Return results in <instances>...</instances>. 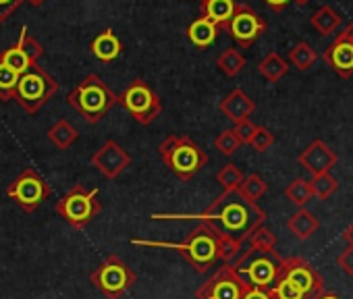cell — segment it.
Listing matches in <instances>:
<instances>
[{"label": "cell", "mask_w": 353, "mask_h": 299, "mask_svg": "<svg viewBox=\"0 0 353 299\" xmlns=\"http://www.w3.org/2000/svg\"><path fill=\"white\" fill-rule=\"evenodd\" d=\"M152 220H198L243 243L256 227L264 225L266 212L237 192H223L200 214H152Z\"/></svg>", "instance_id": "6da1fadb"}, {"label": "cell", "mask_w": 353, "mask_h": 299, "mask_svg": "<svg viewBox=\"0 0 353 299\" xmlns=\"http://www.w3.org/2000/svg\"><path fill=\"white\" fill-rule=\"evenodd\" d=\"M133 245L141 247H166L174 249L179 256L185 258V262L196 272H208L216 262L229 264L241 249L243 243L235 241L233 237L212 229L206 223H200L183 241L166 243V241H143V239H131Z\"/></svg>", "instance_id": "7a4b0ae2"}, {"label": "cell", "mask_w": 353, "mask_h": 299, "mask_svg": "<svg viewBox=\"0 0 353 299\" xmlns=\"http://www.w3.org/2000/svg\"><path fill=\"white\" fill-rule=\"evenodd\" d=\"M162 163L181 181H192L206 165L208 154L188 135H168L158 145Z\"/></svg>", "instance_id": "3957f363"}, {"label": "cell", "mask_w": 353, "mask_h": 299, "mask_svg": "<svg viewBox=\"0 0 353 299\" xmlns=\"http://www.w3.org/2000/svg\"><path fill=\"white\" fill-rule=\"evenodd\" d=\"M117 102L119 96L96 73H90L85 79H81L77 87L67 96V104L75 108L79 116L90 125L100 123Z\"/></svg>", "instance_id": "277c9868"}, {"label": "cell", "mask_w": 353, "mask_h": 299, "mask_svg": "<svg viewBox=\"0 0 353 299\" xmlns=\"http://www.w3.org/2000/svg\"><path fill=\"white\" fill-rule=\"evenodd\" d=\"M59 81L38 63H34L23 75H19L15 102L30 114H36L46 102H50L59 94Z\"/></svg>", "instance_id": "5b68a950"}, {"label": "cell", "mask_w": 353, "mask_h": 299, "mask_svg": "<svg viewBox=\"0 0 353 299\" xmlns=\"http://www.w3.org/2000/svg\"><path fill=\"white\" fill-rule=\"evenodd\" d=\"M285 266V258L276 254V249H254L250 247L243 256L237 258L233 268L252 285L270 289L281 276Z\"/></svg>", "instance_id": "8992f818"}, {"label": "cell", "mask_w": 353, "mask_h": 299, "mask_svg": "<svg viewBox=\"0 0 353 299\" xmlns=\"http://www.w3.org/2000/svg\"><path fill=\"white\" fill-rule=\"evenodd\" d=\"M54 210L65 223L81 231L102 212V202L98 198V189H85L83 185H73L57 202Z\"/></svg>", "instance_id": "52a82bcc"}, {"label": "cell", "mask_w": 353, "mask_h": 299, "mask_svg": "<svg viewBox=\"0 0 353 299\" xmlns=\"http://www.w3.org/2000/svg\"><path fill=\"white\" fill-rule=\"evenodd\" d=\"M137 280V274L114 254H110L92 274L90 282L106 297V299H121Z\"/></svg>", "instance_id": "ba28073f"}, {"label": "cell", "mask_w": 353, "mask_h": 299, "mask_svg": "<svg viewBox=\"0 0 353 299\" xmlns=\"http://www.w3.org/2000/svg\"><path fill=\"white\" fill-rule=\"evenodd\" d=\"M117 104H121L139 125L154 123L162 112V102L158 94L143 79H133L127 85V90L119 96Z\"/></svg>", "instance_id": "9c48e42d"}, {"label": "cell", "mask_w": 353, "mask_h": 299, "mask_svg": "<svg viewBox=\"0 0 353 299\" xmlns=\"http://www.w3.org/2000/svg\"><path fill=\"white\" fill-rule=\"evenodd\" d=\"M7 196L28 214L36 212L50 196H52V187L46 183V179L34 171V169H26L19 173V177L9 185Z\"/></svg>", "instance_id": "30bf717a"}, {"label": "cell", "mask_w": 353, "mask_h": 299, "mask_svg": "<svg viewBox=\"0 0 353 299\" xmlns=\"http://www.w3.org/2000/svg\"><path fill=\"white\" fill-rule=\"evenodd\" d=\"M250 287L252 285L229 262L196 289V299H243Z\"/></svg>", "instance_id": "8fae6325"}, {"label": "cell", "mask_w": 353, "mask_h": 299, "mask_svg": "<svg viewBox=\"0 0 353 299\" xmlns=\"http://www.w3.org/2000/svg\"><path fill=\"white\" fill-rule=\"evenodd\" d=\"M279 278H283L301 299H314L318 293L324 291L322 276L316 272V268L297 256L285 260V266Z\"/></svg>", "instance_id": "7c38bea8"}, {"label": "cell", "mask_w": 353, "mask_h": 299, "mask_svg": "<svg viewBox=\"0 0 353 299\" xmlns=\"http://www.w3.org/2000/svg\"><path fill=\"white\" fill-rule=\"evenodd\" d=\"M223 30H227V34L237 42V46L250 48L266 32V21L252 7L237 5L235 15Z\"/></svg>", "instance_id": "4fadbf2b"}, {"label": "cell", "mask_w": 353, "mask_h": 299, "mask_svg": "<svg viewBox=\"0 0 353 299\" xmlns=\"http://www.w3.org/2000/svg\"><path fill=\"white\" fill-rule=\"evenodd\" d=\"M129 165H131L129 152L114 139H108L106 143H102L92 156V167L110 181L119 179V175H123Z\"/></svg>", "instance_id": "5bb4252c"}, {"label": "cell", "mask_w": 353, "mask_h": 299, "mask_svg": "<svg viewBox=\"0 0 353 299\" xmlns=\"http://www.w3.org/2000/svg\"><path fill=\"white\" fill-rule=\"evenodd\" d=\"M299 165L314 177L322 173H330V169L336 165V154L322 141L314 139L303 152L299 154Z\"/></svg>", "instance_id": "9a60e30c"}, {"label": "cell", "mask_w": 353, "mask_h": 299, "mask_svg": "<svg viewBox=\"0 0 353 299\" xmlns=\"http://www.w3.org/2000/svg\"><path fill=\"white\" fill-rule=\"evenodd\" d=\"M324 63H328L341 77L353 75V42L345 36H339L322 54Z\"/></svg>", "instance_id": "2e32d148"}, {"label": "cell", "mask_w": 353, "mask_h": 299, "mask_svg": "<svg viewBox=\"0 0 353 299\" xmlns=\"http://www.w3.org/2000/svg\"><path fill=\"white\" fill-rule=\"evenodd\" d=\"M256 110V102L243 92V90H233L227 94L221 102V112L231 121V123H241L248 121Z\"/></svg>", "instance_id": "e0dca14e"}, {"label": "cell", "mask_w": 353, "mask_h": 299, "mask_svg": "<svg viewBox=\"0 0 353 299\" xmlns=\"http://www.w3.org/2000/svg\"><path fill=\"white\" fill-rule=\"evenodd\" d=\"M90 50L92 54L100 61V63H112L121 56L123 52V42L117 38V34L112 30H104L100 32L92 44H90Z\"/></svg>", "instance_id": "ac0fdd59"}, {"label": "cell", "mask_w": 353, "mask_h": 299, "mask_svg": "<svg viewBox=\"0 0 353 299\" xmlns=\"http://www.w3.org/2000/svg\"><path fill=\"white\" fill-rule=\"evenodd\" d=\"M200 9H202V17H206L219 30H223L235 15L237 3L235 0H202Z\"/></svg>", "instance_id": "d6986e66"}, {"label": "cell", "mask_w": 353, "mask_h": 299, "mask_svg": "<svg viewBox=\"0 0 353 299\" xmlns=\"http://www.w3.org/2000/svg\"><path fill=\"white\" fill-rule=\"evenodd\" d=\"M287 229L293 233V237H297L299 241H305V239H310V237L320 229V223H318V218H316L310 210L299 208V210L287 220Z\"/></svg>", "instance_id": "ffe728a7"}, {"label": "cell", "mask_w": 353, "mask_h": 299, "mask_svg": "<svg viewBox=\"0 0 353 299\" xmlns=\"http://www.w3.org/2000/svg\"><path fill=\"white\" fill-rule=\"evenodd\" d=\"M219 36V28L208 21L206 17H198L190 28H188V38L194 46L198 48H208L216 42Z\"/></svg>", "instance_id": "44dd1931"}, {"label": "cell", "mask_w": 353, "mask_h": 299, "mask_svg": "<svg viewBox=\"0 0 353 299\" xmlns=\"http://www.w3.org/2000/svg\"><path fill=\"white\" fill-rule=\"evenodd\" d=\"M79 139V131L73 123H69L67 118L57 121L50 131H48V141L57 147V150H67L71 147L75 141Z\"/></svg>", "instance_id": "7402d4cb"}, {"label": "cell", "mask_w": 353, "mask_h": 299, "mask_svg": "<svg viewBox=\"0 0 353 299\" xmlns=\"http://www.w3.org/2000/svg\"><path fill=\"white\" fill-rule=\"evenodd\" d=\"M287 71H289V63H287L279 52L266 54V56L260 61V65H258V73H260L266 81H270V83L281 81V79L287 75Z\"/></svg>", "instance_id": "603a6c76"}, {"label": "cell", "mask_w": 353, "mask_h": 299, "mask_svg": "<svg viewBox=\"0 0 353 299\" xmlns=\"http://www.w3.org/2000/svg\"><path fill=\"white\" fill-rule=\"evenodd\" d=\"M339 25H341V15H339L332 7H328V5L320 7V9L312 15V28H314L320 36H330V34H334V32L339 30Z\"/></svg>", "instance_id": "cb8c5ba5"}, {"label": "cell", "mask_w": 353, "mask_h": 299, "mask_svg": "<svg viewBox=\"0 0 353 299\" xmlns=\"http://www.w3.org/2000/svg\"><path fill=\"white\" fill-rule=\"evenodd\" d=\"M0 61H3L9 69H13L17 75H23L34 65V61L28 56V52L23 50V46L19 42L15 46H11L9 50L0 52Z\"/></svg>", "instance_id": "d4e9b609"}, {"label": "cell", "mask_w": 353, "mask_h": 299, "mask_svg": "<svg viewBox=\"0 0 353 299\" xmlns=\"http://www.w3.org/2000/svg\"><path fill=\"white\" fill-rule=\"evenodd\" d=\"M266 192H268V183H266L260 175H256V173L243 177L241 185L237 187V194H239L243 200L254 202V204H256L262 196H266Z\"/></svg>", "instance_id": "484cf974"}, {"label": "cell", "mask_w": 353, "mask_h": 299, "mask_svg": "<svg viewBox=\"0 0 353 299\" xmlns=\"http://www.w3.org/2000/svg\"><path fill=\"white\" fill-rule=\"evenodd\" d=\"M318 61V52L305 44V42H299L295 44L291 50H289V63L297 69V71H307L310 67H314Z\"/></svg>", "instance_id": "4316f807"}, {"label": "cell", "mask_w": 353, "mask_h": 299, "mask_svg": "<svg viewBox=\"0 0 353 299\" xmlns=\"http://www.w3.org/2000/svg\"><path fill=\"white\" fill-rule=\"evenodd\" d=\"M216 67H219L227 77H235V75H239V73L243 71V67H245V56H243L239 50H235V48H227V50L219 56Z\"/></svg>", "instance_id": "83f0119b"}, {"label": "cell", "mask_w": 353, "mask_h": 299, "mask_svg": "<svg viewBox=\"0 0 353 299\" xmlns=\"http://www.w3.org/2000/svg\"><path fill=\"white\" fill-rule=\"evenodd\" d=\"M285 198H287L293 206H297V208H305V204L314 198L312 187H310V181H305V179H295L293 183H289V185H287V189H285Z\"/></svg>", "instance_id": "f1b7e54d"}, {"label": "cell", "mask_w": 353, "mask_h": 299, "mask_svg": "<svg viewBox=\"0 0 353 299\" xmlns=\"http://www.w3.org/2000/svg\"><path fill=\"white\" fill-rule=\"evenodd\" d=\"M312 194L318 200H330L334 196V192L339 189V181L330 175V173H322V175H314L310 181Z\"/></svg>", "instance_id": "f546056e"}, {"label": "cell", "mask_w": 353, "mask_h": 299, "mask_svg": "<svg viewBox=\"0 0 353 299\" xmlns=\"http://www.w3.org/2000/svg\"><path fill=\"white\" fill-rule=\"evenodd\" d=\"M17 81H19V75L0 61V100L9 102L15 98Z\"/></svg>", "instance_id": "4dcf8cb0"}, {"label": "cell", "mask_w": 353, "mask_h": 299, "mask_svg": "<svg viewBox=\"0 0 353 299\" xmlns=\"http://www.w3.org/2000/svg\"><path fill=\"white\" fill-rule=\"evenodd\" d=\"M243 181V173L233 165V163H227L219 173H216V183L225 189V192H237V187L241 185Z\"/></svg>", "instance_id": "1f68e13d"}, {"label": "cell", "mask_w": 353, "mask_h": 299, "mask_svg": "<svg viewBox=\"0 0 353 299\" xmlns=\"http://www.w3.org/2000/svg\"><path fill=\"white\" fill-rule=\"evenodd\" d=\"M248 239H250V245L254 249H274L276 247V235L264 225L256 227Z\"/></svg>", "instance_id": "d6a6232c"}, {"label": "cell", "mask_w": 353, "mask_h": 299, "mask_svg": "<svg viewBox=\"0 0 353 299\" xmlns=\"http://www.w3.org/2000/svg\"><path fill=\"white\" fill-rule=\"evenodd\" d=\"M214 147L219 150L223 156H233L237 150L241 147V141L237 139L233 129H227V131H223V133H219L214 137Z\"/></svg>", "instance_id": "836d02e7"}, {"label": "cell", "mask_w": 353, "mask_h": 299, "mask_svg": "<svg viewBox=\"0 0 353 299\" xmlns=\"http://www.w3.org/2000/svg\"><path fill=\"white\" fill-rule=\"evenodd\" d=\"M274 143V135L266 129V127H256V131H254V135H252V139H250V145L256 150V152H266V150L270 147Z\"/></svg>", "instance_id": "e575fe53"}, {"label": "cell", "mask_w": 353, "mask_h": 299, "mask_svg": "<svg viewBox=\"0 0 353 299\" xmlns=\"http://www.w3.org/2000/svg\"><path fill=\"white\" fill-rule=\"evenodd\" d=\"M19 44L23 46V50L28 52V56L34 61V63H38V59L44 54V46L38 42V40H34L32 36H30V32H28V28H23L21 30V38H19Z\"/></svg>", "instance_id": "d590c367"}, {"label": "cell", "mask_w": 353, "mask_h": 299, "mask_svg": "<svg viewBox=\"0 0 353 299\" xmlns=\"http://www.w3.org/2000/svg\"><path fill=\"white\" fill-rule=\"evenodd\" d=\"M256 127H258V125H254L250 118H248V121H241V123H235L233 131H235L237 139L241 141V145H243V143H250V139H252V135H254Z\"/></svg>", "instance_id": "8d00e7d4"}, {"label": "cell", "mask_w": 353, "mask_h": 299, "mask_svg": "<svg viewBox=\"0 0 353 299\" xmlns=\"http://www.w3.org/2000/svg\"><path fill=\"white\" fill-rule=\"evenodd\" d=\"M26 3V0H0V23H5L13 13Z\"/></svg>", "instance_id": "74e56055"}, {"label": "cell", "mask_w": 353, "mask_h": 299, "mask_svg": "<svg viewBox=\"0 0 353 299\" xmlns=\"http://www.w3.org/2000/svg\"><path fill=\"white\" fill-rule=\"evenodd\" d=\"M336 264H339V268H341L345 274L353 276V247H351V245L336 258Z\"/></svg>", "instance_id": "f35d334b"}, {"label": "cell", "mask_w": 353, "mask_h": 299, "mask_svg": "<svg viewBox=\"0 0 353 299\" xmlns=\"http://www.w3.org/2000/svg\"><path fill=\"white\" fill-rule=\"evenodd\" d=\"M243 299H276L274 293L270 289H262V287H250Z\"/></svg>", "instance_id": "ab89813d"}, {"label": "cell", "mask_w": 353, "mask_h": 299, "mask_svg": "<svg viewBox=\"0 0 353 299\" xmlns=\"http://www.w3.org/2000/svg\"><path fill=\"white\" fill-rule=\"evenodd\" d=\"M264 3H266L272 11H276V13H279V11H283V9L291 3V0H264Z\"/></svg>", "instance_id": "60d3db41"}, {"label": "cell", "mask_w": 353, "mask_h": 299, "mask_svg": "<svg viewBox=\"0 0 353 299\" xmlns=\"http://www.w3.org/2000/svg\"><path fill=\"white\" fill-rule=\"evenodd\" d=\"M343 239H345V241H347V243L353 247V223H351V225H349V227L343 231Z\"/></svg>", "instance_id": "b9f144b4"}, {"label": "cell", "mask_w": 353, "mask_h": 299, "mask_svg": "<svg viewBox=\"0 0 353 299\" xmlns=\"http://www.w3.org/2000/svg\"><path fill=\"white\" fill-rule=\"evenodd\" d=\"M314 299H341L336 293H332V291H322V293H318Z\"/></svg>", "instance_id": "7bdbcfd3"}, {"label": "cell", "mask_w": 353, "mask_h": 299, "mask_svg": "<svg viewBox=\"0 0 353 299\" xmlns=\"http://www.w3.org/2000/svg\"><path fill=\"white\" fill-rule=\"evenodd\" d=\"M341 36H345L347 40H351V42H353V21H351V23H349V25L343 30V34H341Z\"/></svg>", "instance_id": "ee69618b"}, {"label": "cell", "mask_w": 353, "mask_h": 299, "mask_svg": "<svg viewBox=\"0 0 353 299\" xmlns=\"http://www.w3.org/2000/svg\"><path fill=\"white\" fill-rule=\"evenodd\" d=\"M26 3L30 5V7H42L46 0H26Z\"/></svg>", "instance_id": "f6af8a7d"}, {"label": "cell", "mask_w": 353, "mask_h": 299, "mask_svg": "<svg viewBox=\"0 0 353 299\" xmlns=\"http://www.w3.org/2000/svg\"><path fill=\"white\" fill-rule=\"evenodd\" d=\"M293 3H295V5H299V7H303V5H307V3H310V0H293Z\"/></svg>", "instance_id": "bcb514c9"}, {"label": "cell", "mask_w": 353, "mask_h": 299, "mask_svg": "<svg viewBox=\"0 0 353 299\" xmlns=\"http://www.w3.org/2000/svg\"><path fill=\"white\" fill-rule=\"evenodd\" d=\"M200 3H202V0H200Z\"/></svg>", "instance_id": "7dc6e473"}]
</instances>
